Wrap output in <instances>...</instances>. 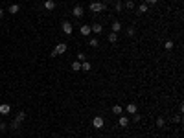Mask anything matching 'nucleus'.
Wrapping results in <instances>:
<instances>
[{
    "label": "nucleus",
    "mask_w": 184,
    "mask_h": 138,
    "mask_svg": "<svg viewBox=\"0 0 184 138\" xmlns=\"http://www.w3.org/2000/svg\"><path fill=\"white\" fill-rule=\"evenodd\" d=\"M136 9H138V13H140V15H144V13H147V9H149V6H147V4H140V6L136 7Z\"/></svg>",
    "instance_id": "nucleus-15"
},
{
    "label": "nucleus",
    "mask_w": 184,
    "mask_h": 138,
    "mask_svg": "<svg viewBox=\"0 0 184 138\" xmlns=\"http://www.w3.org/2000/svg\"><path fill=\"white\" fill-rule=\"evenodd\" d=\"M85 57H87V55H85L83 52H79V53H77V61H79V63H83V61H87V59H85Z\"/></svg>",
    "instance_id": "nucleus-25"
},
{
    "label": "nucleus",
    "mask_w": 184,
    "mask_h": 138,
    "mask_svg": "<svg viewBox=\"0 0 184 138\" xmlns=\"http://www.w3.org/2000/svg\"><path fill=\"white\" fill-rule=\"evenodd\" d=\"M85 138H92V136H85Z\"/></svg>",
    "instance_id": "nucleus-33"
},
{
    "label": "nucleus",
    "mask_w": 184,
    "mask_h": 138,
    "mask_svg": "<svg viewBox=\"0 0 184 138\" xmlns=\"http://www.w3.org/2000/svg\"><path fill=\"white\" fill-rule=\"evenodd\" d=\"M118 125H120V127H127V125H129V118L122 114V116H120V120H118Z\"/></svg>",
    "instance_id": "nucleus-9"
},
{
    "label": "nucleus",
    "mask_w": 184,
    "mask_h": 138,
    "mask_svg": "<svg viewBox=\"0 0 184 138\" xmlns=\"http://www.w3.org/2000/svg\"><path fill=\"white\" fill-rule=\"evenodd\" d=\"M107 41L111 42V44H116V42H118V33H109V37H107Z\"/></svg>",
    "instance_id": "nucleus-10"
},
{
    "label": "nucleus",
    "mask_w": 184,
    "mask_h": 138,
    "mask_svg": "<svg viewBox=\"0 0 184 138\" xmlns=\"http://www.w3.org/2000/svg\"><path fill=\"white\" fill-rule=\"evenodd\" d=\"M4 17V9H0V18H2Z\"/></svg>",
    "instance_id": "nucleus-32"
},
{
    "label": "nucleus",
    "mask_w": 184,
    "mask_h": 138,
    "mask_svg": "<svg viewBox=\"0 0 184 138\" xmlns=\"http://www.w3.org/2000/svg\"><path fill=\"white\" fill-rule=\"evenodd\" d=\"M18 9H20V6H18V4H11V6H9V9H7V11H9L11 15H15V13H18Z\"/></svg>",
    "instance_id": "nucleus-16"
},
{
    "label": "nucleus",
    "mask_w": 184,
    "mask_h": 138,
    "mask_svg": "<svg viewBox=\"0 0 184 138\" xmlns=\"http://www.w3.org/2000/svg\"><path fill=\"white\" fill-rule=\"evenodd\" d=\"M173 41H166V42H164V48H166V50H173Z\"/></svg>",
    "instance_id": "nucleus-23"
},
{
    "label": "nucleus",
    "mask_w": 184,
    "mask_h": 138,
    "mask_svg": "<svg viewBox=\"0 0 184 138\" xmlns=\"http://www.w3.org/2000/svg\"><path fill=\"white\" fill-rule=\"evenodd\" d=\"M11 112V107L7 103H2L0 105V114H2V116H6V114H9Z\"/></svg>",
    "instance_id": "nucleus-8"
},
{
    "label": "nucleus",
    "mask_w": 184,
    "mask_h": 138,
    "mask_svg": "<svg viewBox=\"0 0 184 138\" xmlns=\"http://www.w3.org/2000/svg\"><path fill=\"white\" fill-rule=\"evenodd\" d=\"M133 120H135V121H140V120H142V116H140V114H133Z\"/></svg>",
    "instance_id": "nucleus-29"
},
{
    "label": "nucleus",
    "mask_w": 184,
    "mask_h": 138,
    "mask_svg": "<svg viewBox=\"0 0 184 138\" xmlns=\"http://www.w3.org/2000/svg\"><path fill=\"white\" fill-rule=\"evenodd\" d=\"M111 30H112V33H118V31L122 30V24H120L118 20H114V22H112V26H111Z\"/></svg>",
    "instance_id": "nucleus-14"
},
{
    "label": "nucleus",
    "mask_w": 184,
    "mask_h": 138,
    "mask_svg": "<svg viewBox=\"0 0 184 138\" xmlns=\"http://www.w3.org/2000/svg\"><path fill=\"white\" fill-rule=\"evenodd\" d=\"M44 7L48 11H53V9H55V2H53V0H46V2H44Z\"/></svg>",
    "instance_id": "nucleus-13"
},
{
    "label": "nucleus",
    "mask_w": 184,
    "mask_h": 138,
    "mask_svg": "<svg viewBox=\"0 0 184 138\" xmlns=\"http://www.w3.org/2000/svg\"><path fill=\"white\" fill-rule=\"evenodd\" d=\"M90 30H92L96 35H100L101 31H103V26H101V24H92V26H90Z\"/></svg>",
    "instance_id": "nucleus-12"
},
{
    "label": "nucleus",
    "mask_w": 184,
    "mask_h": 138,
    "mask_svg": "<svg viewBox=\"0 0 184 138\" xmlns=\"http://www.w3.org/2000/svg\"><path fill=\"white\" fill-rule=\"evenodd\" d=\"M66 50H68L66 42H57V44H55V48L52 50V57H55V55H61V53H65Z\"/></svg>",
    "instance_id": "nucleus-1"
},
{
    "label": "nucleus",
    "mask_w": 184,
    "mask_h": 138,
    "mask_svg": "<svg viewBox=\"0 0 184 138\" xmlns=\"http://www.w3.org/2000/svg\"><path fill=\"white\" fill-rule=\"evenodd\" d=\"M9 127H11V129H13V131H17V129H18V127H20V121H17V120H13V121H11V123H9Z\"/></svg>",
    "instance_id": "nucleus-21"
},
{
    "label": "nucleus",
    "mask_w": 184,
    "mask_h": 138,
    "mask_svg": "<svg viewBox=\"0 0 184 138\" xmlns=\"http://www.w3.org/2000/svg\"><path fill=\"white\" fill-rule=\"evenodd\" d=\"M92 68V65H90V63H88V61H83V63H81V70H85V72H88V70H90Z\"/></svg>",
    "instance_id": "nucleus-18"
},
{
    "label": "nucleus",
    "mask_w": 184,
    "mask_h": 138,
    "mask_svg": "<svg viewBox=\"0 0 184 138\" xmlns=\"http://www.w3.org/2000/svg\"><path fill=\"white\" fill-rule=\"evenodd\" d=\"M116 2H120V0H116Z\"/></svg>",
    "instance_id": "nucleus-34"
},
{
    "label": "nucleus",
    "mask_w": 184,
    "mask_h": 138,
    "mask_svg": "<svg viewBox=\"0 0 184 138\" xmlns=\"http://www.w3.org/2000/svg\"><path fill=\"white\" fill-rule=\"evenodd\" d=\"M90 11L92 13H101V11H105V4L103 2H92L90 4Z\"/></svg>",
    "instance_id": "nucleus-2"
},
{
    "label": "nucleus",
    "mask_w": 184,
    "mask_h": 138,
    "mask_svg": "<svg viewBox=\"0 0 184 138\" xmlns=\"http://www.w3.org/2000/svg\"><path fill=\"white\" fill-rule=\"evenodd\" d=\"M112 112H114V114H122L123 109L120 107V105H112Z\"/></svg>",
    "instance_id": "nucleus-22"
},
{
    "label": "nucleus",
    "mask_w": 184,
    "mask_h": 138,
    "mask_svg": "<svg viewBox=\"0 0 184 138\" xmlns=\"http://www.w3.org/2000/svg\"><path fill=\"white\" fill-rule=\"evenodd\" d=\"M181 120H182L181 116H175V118H173V121H175V123H181Z\"/></svg>",
    "instance_id": "nucleus-30"
},
{
    "label": "nucleus",
    "mask_w": 184,
    "mask_h": 138,
    "mask_svg": "<svg viewBox=\"0 0 184 138\" xmlns=\"http://www.w3.org/2000/svg\"><path fill=\"white\" fill-rule=\"evenodd\" d=\"M0 131H7V123H6V121H0Z\"/></svg>",
    "instance_id": "nucleus-27"
},
{
    "label": "nucleus",
    "mask_w": 184,
    "mask_h": 138,
    "mask_svg": "<svg viewBox=\"0 0 184 138\" xmlns=\"http://www.w3.org/2000/svg\"><path fill=\"white\" fill-rule=\"evenodd\" d=\"M88 44H90V46H92V48H98V46H100V41H98V39H96V37H92V39H90V41H88Z\"/></svg>",
    "instance_id": "nucleus-20"
},
{
    "label": "nucleus",
    "mask_w": 184,
    "mask_h": 138,
    "mask_svg": "<svg viewBox=\"0 0 184 138\" xmlns=\"http://www.w3.org/2000/svg\"><path fill=\"white\" fill-rule=\"evenodd\" d=\"M125 7H127V9H135V2H133V0H127V2H125Z\"/></svg>",
    "instance_id": "nucleus-24"
},
{
    "label": "nucleus",
    "mask_w": 184,
    "mask_h": 138,
    "mask_svg": "<svg viewBox=\"0 0 184 138\" xmlns=\"http://www.w3.org/2000/svg\"><path fill=\"white\" fill-rule=\"evenodd\" d=\"M135 33H136L135 28H129V30H127V35H129V37H135Z\"/></svg>",
    "instance_id": "nucleus-26"
},
{
    "label": "nucleus",
    "mask_w": 184,
    "mask_h": 138,
    "mask_svg": "<svg viewBox=\"0 0 184 138\" xmlns=\"http://www.w3.org/2000/svg\"><path fill=\"white\" fill-rule=\"evenodd\" d=\"M92 127L98 129V131H100V129H103V127H105V120H103L101 116H96V118L92 120Z\"/></svg>",
    "instance_id": "nucleus-3"
},
{
    "label": "nucleus",
    "mask_w": 184,
    "mask_h": 138,
    "mask_svg": "<svg viewBox=\"0 0 184 138\" xmlns=\"http://www.w3.org/2000/svg\"><path fill=\"white\" fill-rule=\"evenodd\" d=\"M72 15H74L76 18H81V17L85 15V7H83V6H76V7L72 9Z\"/></svg>",
    "instance_id": "nucleus-5"
},
{
    "label": "nucleus",
    "mask_w": 184,
    "mask_h": 138,
    "mask_svg": "<svg viewBox=\"0 0 184 138\" xmlns=\"http://www.w3.org/2000/svg\"><path fill=\"white\" fill-rule=\"evenodd\" d=\"M79 31H81V35H85V37H88V35L92 33V30H90V26H87V24H83L79 28Z\"/></svg>",
    "instance_id": "nucleus-7"
},
{
    "label": "nucleus",
    "mask_w": 184,
    "mask_h": 138,
    "mask_svg": "<svg viewBox=\"0 0 184 138\" xmlns=\"http://www.w3.org/2000/svg\"><path fill=\"white\" fill-rule=\"evenodd\" d=\"M156 127H158V129H164V127H166V118H162V116L156 118Z\"/></svg>",
    "instance_id": "nucleus-11"
},
{
    "label": "nucleus",
    "mask_w": 184,
    "mask_h": 138,
    "mask_svg": "<svg viewBox=\"0 0 184 138\" xmlns=\"http://www.w3.org/2000/svg\"><path fill=\"white\" fill-rule=\"evenodd\" d=\"M15 120H17V121H20V123H22V121L26 120V112H24V110H20V112H17V116H15Z\"/></svg>",
    "instance_id": "nucleus-17"
},
{
    "label": "nucleus",
    "mask_w": 184,
    "mask_h": 138,
    "mask_svg": "<svg viewBox=\"0 0 184 138\" xmlns=\"http://www.w3.org/2000/svg\"><path fill=\"white\" fill-rule=\"evenodd\" d=\"M125 110H127V114H136L138 112V107H136V103H129L125 107Z\"/></svg>",
    "instance_id": "nucleus-6"
},
{
    "label": "nucleus",
    "mask_w": 184,
    "mask_h": 138,
    "mask_svg": "<svg viewBox=\"0 0 184 138\" xmlns=\"http://www.w3.org/2000/svg\"><path fill=\"white\" fill-rule=\"evenodd\" d=\"M147 4H151V6H155V4H158V0H147Z\"/></svg>",
    "instance_id": "nucleus-31"
},
{
    "label": "nucleus",
    "mask_w": 184,
    "mask_h": 138,
    "mask_svg": "<svg viewBox=\"0 0 184 138\" xmlns=\"http://www.w3.org/2000/svg\"><path fill=\"white\" fill-rule=\"evenodd\" d=\"M61 30H63V33H66V35H72V31H74V26L70 24L68 20H65L61 24Z\"/></svg>",
    "instance_id": "nucleus-4"
},
{
    "label": "nucleus",
    "mask_w": 184,
    "mask_h": 138,
    "mask_svg": "<svg viewBox=\"0 0 184 138\" xmlns=\"http://www.w3.org/2000/svg\"><path fill=\"white\" fill-rule=\"evenodd\" d=\"M122 7H123V4H122V2H116V6H114V9H116V11H122Z\"/></svg>",
    "instance_id": "nucleus-28"
},
{
    "label": "nucleus",
    "mask_w": 184,
    "mask_h": 138,
    "mask_svg": "<svg viewBox=\"0 0 184 138\" xmlns=\"http://www.w3.org/2000/svg\"><path fill=\"white\" fill-rule=\"evenodd\" d=\"M72 70H74V72H79V70H81V63L79 61H74L72 63Z\"/></svg>",
    "instance_id": "nucleus-19"
}]
</instances>
